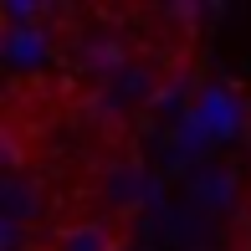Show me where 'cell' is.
<instances>
[{"mask_svg":"<svg viewBox=\"0 0 251 251\" xmlns=\"http://www.w3.org/2000/svg\"><path fill=\"white\" fill-rule=\"evenodd\" d=\"M31 251H123L118 226H102V221H72V226H56L47 236V246H31Z\"/></svg>","mask_w":251,"mask_h":251,"instance_id":"cell-1","label":"cell"},{"mask_svg":"<svg viewBox=\"0 0 251 251\" xmlns=\"http://www.w3.org/2000/svg\"><path fill=\"white\" fill-rule=\"evenodd\" d=\"M108 185H113V200H118V205H139V200H133V195H139V169H113Z\"/></svg>","mask_w":251,"mask_h":251,"instance_id":"cell-2","label":"cell"},{"mask_svg":"<svg viewBox=\"0 0 251 251\" xmlns=\"http://www.w3.org/2000/svg\"><path fill=\"white\" fill-rule=\"evenodd\" d=\"M195 190L200 195H210V205H226V195H231V175H210V179H195Z\"/></svg>","mask_w":251,"mask_h":251,"instance_id":"cell-3","label":"cell"}]
</instances>
